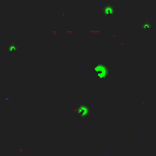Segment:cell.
<instances>
[{
    "mask_svg": "<svg viewBox=\"0 0 156 156\" xmlns=\"http://www.w3.org/2000/svg\"><path fill=\"white\" fill-rule=\"evenodd\" d=\"M117 14V9L115 5L113 3H104L100 7V15L104 18H111L115 16Z\"/></svg>",
    "mask_w": 156,
    "mask_h": 156,
    "instance_id": "7a4b0ae2",
    "label": "cell"
},
{
    "mask_svg": "<svg viewBox=\"0 0 156 156\" xmlns=\"http://www.w3.org/2000/svg\"><path fill=\"white\" fill-rule=\"evenodd\" d=\"M90 31H91V33H99V32H100V30H99V29H98V28H91V29H90Z\"/></svg>",
    "mask_w": 156,
    "mask_h": 156,
    "instance_id": "8992f818",
    "label": "cell"
},
{
    "mask_svg": "<svg viewBox=\"0 0 156 156\" xmlns=\"http://www.w3.org/2000/svg\"><path fill=\"white\" fill-rule=\"evenodd\" d=\"M93 72L99 80L107 79L110 75V66L107 62H99L93 66Z\"/></svg>",
    "mask_w": 156,
    "mask_h": 156,
    "instance_id": "6da1fadb",
    "label": "cell"
},
{
    "mask_svg": "<svg viewBox=\"0 0 156 156\" xmlns=\"http://www.w3.org/2000/svg\"><path fill=\"white\" fill-rule=\"evenodd\" d=\"M141 28L144 31H149L152 29V22L150 21H145L142 23Z\"/></svg>",
    "mask_w": 156,
    "mask_h": 156,
    "instance_id": "277c9868",
    "label": "cell"
},
{
    "mask_svg": "<svg viewBox=\"0 0 156 156\" xmlns=\"http://www.w3.org/2000/svg\"><path fill=\"white\" fill-rule=\"evenodd\" d=\"M76 113H77L82 118H86L89 116L90 107L86 104H80L79 106L75 108L73 110Z\"/></svg>",
    "mask_w": 156,
    "mask_h": 156,
    "instance_id": "3957f363",
    "label": "cell"
},
{
    "mask_svg": "<svg viewBox=\"0 0 156 156\" xmlns=\"http://www.w3.org/2000/svg\"><path fill=\"white\" fill-rule=\"evenodd\" d=\"M17 48H18V46H17V43L15 42H13V43H11L10 44V46L9 47V49L11 51H13V50H16Z\"/></svg>",
    "mask_w": 156,
    "mask_h": 156,
    "instance_id": "5b68a950",
    "label": "cell"
}]
</instances>
